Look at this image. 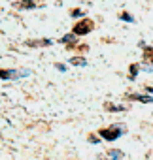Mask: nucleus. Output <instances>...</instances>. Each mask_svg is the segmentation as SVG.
Here are the masks:
<instances>
[{"label": "nucleus", "instance_id": "obj_9", "mask_svg": "<svg viewBox=\"0 0 153 160\" xmlns=\"http://www.w3.org/2000/svg\"><path fill=\"white\" fill-rule=\"evenodd\" d=\"M108 154H110V156H115V158H121V156H123V152H121V151H117V149H110V151H108Z\"/></svg>", "mask_w": 153, "mask_h": 160}, {"label": "nucleus", "instance_id": "obj_7", "mask_svg": "<svg viewBox=\"0 0 153 160\" xmlns=\"http://www.w3.org/2000/svg\"><path fill=\"white\" fill-rule=\"evenodd\" d=\"M144 60L145 62H153V47H147L144 51Z\"/></svg>", "mask_w": 153, "mask_h": 160}, {"label": "nucleus", "instance_id": "obj_10", "mask_svg": "<svg viewBox=\"0 0 153 160\" xmlns=\"http://www.w3.org/2000/svg\"><path fill=\"white\" fill-rule=\"evenodd\" d=\"M29 45H51L49 40H42V42H29Z\"/></svg>", "mask_w": 153, "mask_h": 160}, {"label": "nucleus", "instance_id": "obj_6", "mask_svg": "<svg viewBox=\"0 0 153 160\" xmlns=\"http://www.w3.org/2000/svg\"><path fill=\"white\" fill-rule=\"evenodd\" d=\"M130 100H138V102H153V96H142V94H132Z\"/></svg>", "mask_w": 153, "mask_h": 160}, {"label": "nucleus", "instance_id": "obj_5", "mask_svg": "<svg viewBox=\"0 0 153 160\" xmlns=\"http://www.w3.org/2000/svg\"><path fill=\"white\" fill-rule=\"evenodd\" d=\"M17 6H19V10H32L34 8V2H32V0H21Z\"/></svg>", "mask_w": 153, "mask_h": 160}, {"label": "nucleus", "instance_id": "obj_4", "mask_svg": "<svg viewBox=\"0 0 153 160\" xmlns=\"http://www.w3.org/2000/svg\"><path fill=\"white\" fill-rule=\"evenodd\" d=\"M70 64H72V66H87V58H82V57H72V58H70Z\"/></svg>", "mask_w": 153, "mask_h": 160}, {"label": "nucleus", "instance_id": "obj_13", "mask_svg": "<svg viewBox=\"0 0 153 160\" xmlns=\"http://www.w3.org/2000/svg\"><path fill=\"white\" fill-rule=\"evenodd\" d=\"M80 15H83L82 10H74V12H72V17H80Z\"/></svg>", "mask_w": 153, "mask_h": 160}, {"label": "nucleus", "instance_id": "obj_3", "mask_svg": "<svg viewBox=\"0 0 153 160\" xmlns=\"http://www.w3.org/2000/svg\"><path fill=\"white\" fill-rule=\"evenodd\" d=\"M29 72H15V70H4L0 72V79H13V77H19V75H25Z\"/></svg>", "mask_w": 153, "mask_h": 160}, {"label": "nucleus", "instance_id": "obj_1", "mask_svg": "<svg viewBox=\"0 0 153 160\" xmlns=\"http://www.w3.org/2000/svg\"><path fill=\"white\" fill-rule=\"evenodd\" d=\"M91 28H93L91 21H89V19H83V21H80V23H76V27H74V34H76V36H83V34L91 32Z\"/></svg>", "mask_w": 153, "mask_h": 160}, {"label": "nucleus", "instance_id": "obj_11", "mask_svg": "<svg viewBox=\"0 0 153 160\" xmlns=\"http://www.w3.org/2000/svg\"><path fill=\"white\" fill-rule=\"evenodd\" d=\"M119 17H121L123 21H129V23H134V17H132V15H129V13H121Z\"/></svg>", "mask_w": 153, "mask_h": 160}, {"label": "nucleus", "instance_id": "obj_2", "mask_svg": "<svg viewBox=\"0 0 153 160\" xmlns=\"http://www.w3.org/2000/svg\"><path fill=\"white\" fill-rule=\"evenodd\" d=\"M119 126H112V130H106V128H102L98 134L104 138V139H108V141H113V139H117L119 136H121V130H117Z\"/></svg>", "mask_w": 153, "mask_h": 160}, {"label": "nucleus", "instance_id": "obj_8", "mask_svg": "<svg viewBox=\"0 0 153 160\" xmlns=\"http://www.w3.org/2000/svg\"><path fill=\"white\" fill-rule=\"evenodd\" d=\"M61 42H62V43H70V42H72V43H76V34H74V32H72V34H66Z\"/></svg>", "mask_w": 153, "mask_h": 160}, {"label": "nucleus", "instance_id": "obj_12", "mask_svg": "<svg viewBox=\"0 0 153 160\" xmlns=\"http://www.w3.org/2000/svg\"><path fill=\"white\" fill-rule=\"evenodd\" d=\"M136 73H138V66H136V64H132V66H130V77L134 79V77H136Z\"/></svg>", "mask_w": 153, "mask_h": 160}]
</instances>
